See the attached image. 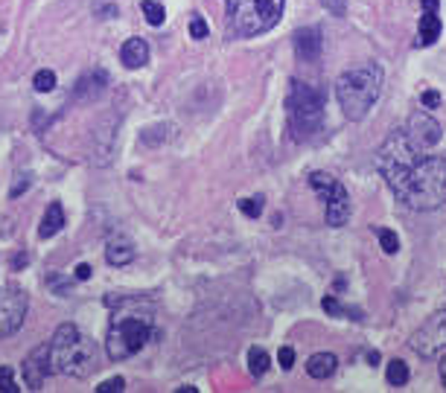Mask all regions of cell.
I'll list each match as a JSON object with an SVG mask.
<instances>
[{"label":"cell","instance_id":"1","mask_svg":"<svg viewBox=\"0 0 446 393\" xmlns=\"http://www.w3.org/2000/svg\"><path fill=\"white\" fill-rule=\"evenodd\" d=\"M377 172L385 178L388 190L408 210H438L446 201V157L417 152L405 131H391L377 149Z\"/></svg>","mask_w":446,"mask_h":393},{"label":"cell","instance_id":"2","mask_svg":"<svg viewBox=\"0 0 446 393\" xmlns=\"http://www.w3.org/2000/svg\"><path fill=\"white\" fill-rule=\"evenodd\" d=\"M152 335V309L140 300H120L109 324L105 352L111 362H126L146 347Z\"/></svg>","mask_w":446,"mask_h":393},{"label":"cell","instance_id":"3","mask_svg":"<svg viewBox=\"0 0 446 393\" xmlns=\"http://www.w3.org/2000/svg\"><path fill=\"white\" fill-rule=\"evenodd\" d=\"M97 344L82 335L74 324H62L50 338V370L70 379H88L99 367L97 364Z\"/></svg>","mask_w":446,"mask_h":393},{"label":"cell","instance_id":"4","mask_svg":"<svg viewBox=\"0 0 446 393\" xmlns=\"http://www.w3.org/2000/svg\"><path fill=\"white\" fill-rule=\"evenodd\" d=\"M382 82L385 73L377 62H370L365 67H353L347 73L338 76L335 82V99L342 105V111L347 120L359 122L368 117V111L377 105L379 94H382Z\"/></svg>","mask_w":446,"mask_h":393},{"label":"cell","instance_id":"5","mask_svg":"<svg viewBox=\"0 0 446 393\" xmlns=\"http://www.w3.org/2000/svg\"><path fill=\"white\" fill-rule=\"evenodd\" d=\"M228 27L239 38H257L277 27L286 0H225Z\"/></svg>","mask_w":446,"mask_h":393},{"label":"cell","instance_id":"6","mask_svg":"<svg viewBox=\"0 0 446 393\" xmlns=\"http://www.w3.org/2000/svg\"><path fill=\"white\" fill-rule=\"evenodd\" d=\"M286 114H289V129L295 131V140H309L324 126V97L312 85L292 79L289 97H286Z\"/></svg>","mask_w":446,"mask_h":393},{"label":"cell","instance_id":"7","mask_svg":"<svg viewBox=\"0 0 446 393\" xmlns=\"http://www.w3.org/2000/svg\"><path fill=\"white\" fill-rule=\"evenodd\" d=\"M408 347H412L420 359H438L446 350V309H438L435 315L426 317L412 332V338H408Z\"/></svg>","mask_w":446,"mask_h":393},{"label":"cell","instance_id":"8","mask_svg":"<svg viewBox=\"0 0 446 393\" xmlns=\"http://www.w3.org/2000/svg\"><path fill=\"white\" fill-rule=\"evenodd\" d=\"M27 292L15 289V285H4L0 289V338H9L21 329L24 317H27Z\"/></svg>","mask_w":446,"mask_h":393},{"label":"cell","instance_id":"9","mask_svg":"<svg viewBox=\"0 0 446 393\" xmlns=\"http://www.w3.org/2000/svg\"><path fill=\"white\" fill-rule=\"evenodd\" d=\"M408 143L417 149V152H429L435 149L440 137H443V129H440V122L432 117V114H426V111H414L412 117H408V126L403 129Z\"/></svg>","mask_w":446,"mask_h":393},{"label":"cell","instance_id":"10","mask_svg":"<svg viewBox=\"0 0 446 393\" xmlns=\"http://www.w3.org/2000/svg\"><path fill=\"white\" fill-rule=\"evenodd\" d=\"M24 385L29 390H41L44 379H47V373L50 370V344H41V347H35L27 359H24Z\"/></svg>","mask_w":446,"mask_h":393},{"label":"cell","instance_id":"11","mask_svg":"<svg viewBox=\"0 0 446 393\" xmlns=\"http://www.w3.org/2000/svg\"><path fill=\"white\" fill-rule=\"evenodd\" d=\"M440 15H438V0H423V15H420V29L414 47H432L440 38Z\"/></svg>","mask_w":446,"mask_h":393},{"label":"cell","instance_id":"12","mask_svg":"<svg viewBox=\"0 0 446 393\" xmlns=\"http://www.w3.org/2000/svg\"><path fill=\"white\" fill-rule=\"evenodd\" d=\"M292 41H295L298 59H303V62H318L321 50H324V38H321V29H318V27L298 29V32L292 35Z\"/></svg>","mask_w":446,"mask_h":393},{"label":"cell","instance_id":"13","mask_svg":"<svg viewBox=\"0 0 446 393\" xmlns=\"http://www.w3.org/2000/svg\"><path fill=\"white\" fill-rule=\"evenodd\" d=\"M327 207V224L330 227H344L350 219V192L344 190V184H338L333 190V195L324 201Z\"/></svg>","mask_w":446,"mask_h":393},{"label":"cell","instance_id":"14","mask_svg":"<svg viewBox=\"0 0 446 393\" xmlns=\"http://www.w3.org/2000/svg\"><path fill=\"white\" fill-rule=\"evenodd\" d=\"M105 85H109V76L102 73V70H94V73H85L76 87H74V99L79 102H94L102 91H105Z\"/></svg>","mask_w":446,"mask_h":393},{"label":"cell","instance_id":"15","mask_svg":"<svg viewBox=\"0 0 446 393\" xmlns=\"http://www.w3.org/2000/svg\"><path fill=\"white\" fill-rule=\"evenodd\" d=\"M120 62L126 64L129 70H137L149 62V44L144 38H129L126 44L120 47Z\"/></svg>","mask_w":446,"mask_h":393},{"label":"cell","instance_id":"16","mask_svg":"<svg viewBox=\"0 0 446 393\" xmlns=\"http://www.w3.org/2000/svg\"><path fill=\"white\" fill-rule=\"evenodd\" d=\"M105 259L109 265H129L134 259V245L129 236H111L109 245H105Z\"/></svg>","mask_w":446,"mask_h":393},{"label":"cell","instance_id":"17","mask_svg":"<svg viewBox=\"0 0 446 393\" xmlns=\"http://www.w3.org/2000/svg\"><path fill=\"white\" fill-rule=\"evenodd\" d=\"M62 227H64V207H62L59 201H53V204H47V210H44L39 236H41V239H50V236H56Z\"/></svg>","mask_w":446,"mask_h":393},{"label":"cell","instance_id":"18","mask_svg":"<svg viewBox=\"0 0 446 393\" xmlns=\"http://www.w3.org/2000/svg\"><path fill=\"white\" fill-rule=\"evenodd\" d=\"M335 367H338V359L333 352H315V355H309V362H307V373L312 379H330L335 373Z\"/></svg>","mask_w":446,"mask_h":393},{"label":"cell","instance_id":"19","mask_svg":"<svg viewBox=\"0 0 446 393\" xmlns=\"http://www.w3.org/2000/svg\"><path fill=\"white\" fill-rule=\"evenodd\" d=\"M309 187L318 192L321 201H327L330 195H333V190L338 187V181H335L333 175H327V172H312V175H309Z\"/></svg>","mask_w":446,"mask_h":393},{"label":"cell","instance_id":"20","mask_svg":"<svg viewBox=\"0 0 446 393\" xmlns=\"http://www.w3.org/2000/svg\"><path fill=\"white\" fill-rule=\"evenodd\" d=\"M385 379H388L391 387H403V385H408V379H412V373H408V364L400 362V359L388 362V367H385Z\"/></svg>","mask_w":446,"mask_h":393},{"label":"cell","instance_id":"21","mask_svg":"<svg viewBox=\"0 0 446 393\" xmlns=\"http://www.w3.org/2000/svg\"><path fill=\"white\" fill-rule=\"evenodd\" d=\"M248 370H251V376H263L265 370H269V352L263 347H251L248 350Z\"/></svg>","mask_w":446,"mask_h":393},{"label":"cell","instance_id":"22","mask_svg":"<svg viewBox=\"0 0 446 393\" xmlns=\"http://www.w3.org/2000/svg\"><path fill=\"white\" fill-rule=\"evenodd\" d=\"M140 12L146 15V21H149L152 27H160V24H164V17H167L164 6H160L158 0H144V3H140Z\"/></svg>","mask_w":446,"mask_h":393},{"label":"cell","instance_id":"23","mask_svg":"<svg viewBox=\"0 0 446 393\" xmlns=\"http://www.w3.org/2000/svg\"><path fill=\"white\" fill-rule=\"evenodd\" d=\"M169 137V126H149L146 131H140V143L144 146H160Z\"/></svg>","mask_w":446,"mask_h":393},{"label":"cell","instance_id":"24","mask_svg":"<svg viewBox=\"0 0 446 393\" xmlns=\"http://www.w3.org/2000/svg\"><path fill=\"white\" fill-rule=\"evenodd\" d=\"M32 87H35L39 94H50L53 87H56V73H53V70H47V67L39 70V73L32 76Z\"/></svg>","mask_w":446,"mask_h":393},{"label":"cell","instance_id":"25","mask_svg":"<svg viewBox=\"0 0 446 393\" xmlns=\"http://www.w3.org/2000/svg\"><path fill=\"white\" fill-rule=\"evenodd\" d=\"M377 236H379V245H382V251H385L388 257H394V254L400 251V239H397L394 230H388V227H377Z\"/></svg>","mask_w":446,"mask_h":393},{"label":"cell","instance_id":"26","mask_svg":"<svg viewBox=\"0 0 446 393\" xmlns=\"http://www.w3.org/2000/svg\"><path fill=\"white\" fill-rule=\"evenodd\" d=\"M263 207H265V199H263V195H257V199H242V201H239V210L245 213L248 219H257L260 213H263Z\"/></svg>","mask_w":446,"mask_h":393},{"label":"cell","instance_id":"27","mask_svg":"<svg viewBox=\"0 0 446 393\" xmlns=\"http://www.w3.org/2000/svg\"><path fill=\"white\" fill-rule=\"evenodd\" d=\"M321 306H324V312H327V315H335V317H338V315H356V317H359V312H350V309H344L342 303H338L333 294H327L324 300H321Z\"/></svg>","mask_w":446,"mask_h":393},{"label":"cell","instance_id":"28","mask_svg":"<svg viewBox=\"0 0 446 393\" xmlns=\"http://www.w3.org/2000/svg\"><path fill=\"white\" fill-rule=\"evenodd\" d=\"M207 24H204V17L202 15H193L190 17V38H195V41H202V38H207Z\"/></svg>","mask_w":446,"mask_h":393},{"label":"cell","instance_id":"29","mask_svg":"<svg viewBox=\"0 0 446 393\" xmlns=\"http://www.w3.org/2000/svg\"><path fill=\"white\" fill-rule=\"evenodd\" d=\"M123 387H126V379L123 376H114V379H105L97 385V393H120Z\"/></svg>","mask_w":446,"mask_h":393},{"label":"cell","instance_id":"30","mask_svg":"<svg viewBox=\"0 0 446 393\" xmlns=\"http://www.w3.org/2000/svg\"><path fill=\"white\" fill-rule=\"evenodd\" d=\"M21 387L15 385V379H12V370L9 367H0V393H18Z\"/></svg>","mask_w":446,"mask_h":393},{"label":"cell","instance_id":"31","mask_svg":"<svg viewBox=\"0 0 446 393\" xmlns=\"http://www.w3.org/2000/svg\"><path fill=\"white\" fill-rule=\"evenodd\" d=\"M321 6H324L330 15H335V17L347 15V0H321Z\"/></svg>","mask_w":446,"mask_h":393},{"label":"cell","instance_id":"32","mask_svg":"<svg viewBox=\"0 0 446 393\" xmlns=\"http://www.w3.org/2000/svg\"><path fill=\"white\" fill-rule=\"evenodd\" d=\"M47 285H50V289H56V294H70V283L64 277H59V274H50Z\"/></svg>","mask_w":446,"mask_h":393},{"label":"cell","instance_id":"33","mask_svg":"<svg viewBox=\"0 0 446 393\" xmlns=\"http://www.w3.org/2000/svg\"><path fill=\"white\" fill-rule=\"evenodd\" d=\"M29 184H32V178H29V175H18V181L12 184L9 195H12V199H18L21 192H27V190H29Z\"/></svg>","mask_w":446,"mask_h":393},{"label":"cell","instance_id":"34","mask_svg":"<svg viewBox=\"0 0 446 393\" xmlns=\"http://www.w3.org/2000/svg\"><path fill=\"white\" fill-rule=\"evenodd\" d=\"M277 362H280L283 370H292V364H295V350H292V347H280Z\"/></svg>","mask_w":446,"mask_h":393},{"label":"cell","instance_id":"35","mask_svg":"<svg viewBox=\"0 0 446 393\" xmlns=\"http://www.w3.org/2000/svg\"><path fill=\"white\" fill-rule=\"evenodd\" d=\"M420 105H423V108H438V105H440V94L438 91H426L420 97Z\"/></svg>","mask_w":446,"mask_h":393},{"label":"cell","instance_id":"36","mask_svg":"<svg viewBox=\"0 0 446 393\" xmlns=\"http://www.w3.org/2000/svg\"><path fill=\"white\" fill-rule=\"evenodd\" d=\"M91 274H94V268L88 265V262H79V265H76V280H88Z\"/></svg>","mask_w":446,"mask_h":393},{"label":"cell","instance_id":"37","mask_svg":"<svg viewBox=\"0 0 446 393\" xmlns=\"http://www.w3.org/2000/svg\"><path fill=\"white\" fill-rule=\"evenodd\" d=\"M27 262H29V257H27V254H18V257L12 259V268H21V265H27Z\"/></svg>","mask_w":446,"mask_h":393},{"label":"cell","instance_id":"38","mask_svg":"<svg viewBox=\"0 0 446 393\" xmlns=\"http://www.w3.org/2000/svg\"><path fill=\"white\" fill-rule=\"evenodd\" d=\"M440 382H443V387H446V355L440 359Z\"/></svg>","mask_w":446,"mask_h":393},{"label":"cell","instance_id":"39","mask_svg":"<svg viewBox=\"0 0 446 393\" xmlns=\"http://www.w3.org/2000/svg\"><path fill=\"white\" fill-rule=\"evenodd\" d=\"M368 362H370V364H377V362H379V352H377V350L368 352Z\"/></svg>","mask_w":446,"mask_h":393}]
</instances>
